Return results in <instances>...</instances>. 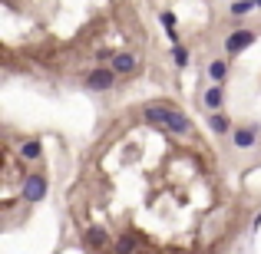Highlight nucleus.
Listing matches in <instances>:
<instances>
[{
  "label": "nucleus",
  "mask_w": 261,
  "mask_h": 254,
  "mask_svg": "<svg viewBox=\"0 0 261 254\" xmlns=\"http://www.w3.org/2000/svg\"><path fill=\"white\" fill-rule=\"evenodd\" d=\"M116 70V76H129V73H136V66H139V60H136V53H126V50H119L113 57V63H109Z\"/></svg>",
  "instance_id": "423d86ee"
},
{
  "label": "nucleus",
  "mask_w": 261,
  "mask_h": 254,
  "mask_svg": "<svg viewBox=\"0 0 261 254\" xmlns=\"http://www.w3.org/2000/svg\"><path fill=\"white\" fill-rule=\"evenodd\" d=\"M139 248V238L133 235V231H126L122 238H116V254H136Z\"/></svg>",
  "instance_id": "f8f14e48"
},
{
  "label": "nucleus",
  "mask_w": 261,
  "mask_h": 254,
  "mask_svg": "<svg viewBox=\"0 0 261 254\" xmlns=\"http://www.w3.org/2000/svg\"><path fill=\"white\" fill-rule=\"evenodd\" d=\"M86 248H93V251H106L109 244H113V235H109L102 224H93V228H86Z\"/></svg>",
  "instance_id": "39448f33"
},
{
  "label": "nucleus",
  "mask_w": 261,
  "mask_h": 254,
  "mask_svg": "<svg viewBox=\"0 0 261 254\" xmlns=\"http://www.w3.org/2000/svg\"><path fill=\"white\" fill-rule=\"evenodd\" d=\"M255 40H258L255 30H235V33L225 37V53H228V57H238V53H245Z\"/></svg>",
  "instance_id": "20e7f679"
},
{
  "label": "nucleus",
  "mask_w": 261,
  "mask_h": 254,
  "mask_svg": "<svg viewBox=\"0 0 261 254\" xmlns=\"http://www.w3.org/2000/svg\"><path fill=\"white\" fill-rule=\"evenodd\" d=\"M162 23H166L169 37H172V40H178V33H175V23H178V20H175V13H172V10H162Z\"/></svg>",
  "instance_id": "2eb2a0df"
},
{
  "label": "nucleus",
  "mask_w": 261,
  "mask_h": 254,
  "mask_svg": "<svg viewBox=\"0 0 261 254\" xmlns=\"http://www.w3.org/2000/svg\"><path fill=\"white\" fill-rule=\"evenodd\" d=\"M142 119H146L149 126H159V129H166V132H172V135H189L192 132V119L185 112H178L175 106H169V102H149V106H142Z\"/></svg>",
  "instance_id": "f257e3e1"
},
{
  "label": "nucleus",
  "mask_w": 261,
  "mask_h": 254,
  "mask_svg": "<svg viewBox=\"0 0 261 254\" xmlns=\"http://www.w3.org/2000/svg\"><path fill=\"white\" fill-rule=\"evenodd\" d=\"M208 129H212V135H228V132H235V129H231V119L225 112H212L208 116Z\"/></svg>",
  "instance_id": "1a4fd4ad"
},
{
  "label": "nucleus",
  "mask_w": 261,
  "mask_h": 254,
  "mask_svg": "<svg viewBox=\"0 0 261 254\" xmlns=\"http://www.w3.org/2000/svg\"><path fill=\"white\" fill-rule=\"evenodd\" d=\"M20 159H27V162H40V159H43V146H40V139H27L23 146H20Z\"/></svg>",
  "instance_id": "9d476101"
},
{
  "label": "nucleus",
  "mask_w": 261,
  "mask_h": 254,
  "mask_svg": "<svg viewBox=\"0 0 261 254\" xmlns=\"http://www.w3.org/2000/svg\"><path fill=\"white\" fill-rule=\"evenodd\" d=\"M46 191H50V185H46V175H40V172H33L20 182V195H23L27 205H40L46 198Z\"/></svg>",
  "instance_id": "f03ea898"
},
{
  "label": "nucleus",
  "mask_w": 261,
  "mask_h": 254,
  "mask_svg": "<svg viewBox=\"0 0 261 254\" xmlns=\"http://www.w3.org/2000/svg\"><path fill=\"white\" fill-rule=\"evenodd\" d=\"M172 60H175L178 70H185V66L192 63V50H189V46H182V43H175L172 46Z\"/></svg>",
  "instance_id": "ddd939ff"
},
{
  "label": "nucleus",
  "mask_w": 261,
  "mask_h": 254,
  "mask_svg": "<svg viewBox=\"0 0 261 254\" xmlns=\"http://www.w3.org/2000/svg\"><path fill=\"white\" fill-rule=\"evenodd\" d=\"M116 83H119V76H116L113 66H96V70L83 79V86L89 89V93H109Z\"/></svg>",
  "instance_id": "7ed1b4c3"
},
{
  "label": "nucleus",
  "mask_w": 261,
  "mask_h": 254,
  "mask_svg": "<svg viewBox=\"0 0 261 254\" xmlns=\"http://www.w3.org/2000/svg\"><path fill=\"white\" fill-rule=\"evenodd\" d=\"M251 10H255V0H231V7H228L231 17H245V13H251Z\"/></svg>",
  "instance_id": "4468645a"
},
{
  "label": "nucleus",
  "mask_w": 261,
  "mask_h": 254,
  "mask_svg": "<svg viewBox=\"0 0 261 254\" xmlns=\"http://www.w3.org/2000/svg\"><path fill=\"white\" fill-rule=\"evenodd\" d=\"M225 76H228V63H225V60H212V63H208V79H212V86H222Z\"/></svg>",
  "instance_id": "9b49d317"
},
{
  "label": "nucleus",
  "mask_w": 261,
  "mask_h": 254,
  "mask_svg": "<svg viewBox=\"0 0 261 254\" xmlns=\"http://www.w3.org/2000/svg\"><path fill=\"white\" fill-rule=\"evenodd\" d=\"M251 228H255V231H258V228H261V215H258V218H255V224H251Z\"/></svg>",
  "instance_id": "dca6fc26"
},
{
  "label": "nucleus",
  "mask_w": 261,
  "mask_h": 254,
  "mask_svg": "<svg viewBox=\"0 0 261 254\" xmlns=\"http://www.w3.org/2000/svg\"><path fill=\"white\" fill-rule=\"evenodd\" d=\"M202 106L208 109V116L212 112H222V106H225V89L222 86H208L202 93Z\"/></svg>",
  "instance_id": "0eeeda50"
},
{
  "label": "nucleus",
  "mask_w": 261,
  "mask_h": 254,
  "mask_svg": "<svg viewBox=\"0 0 261 254\" xmlns=\"http://www.w3.org/2000/svg\"><path fill=\"white\" fill-rule=\"evenodd\" d=\"M255 10H261V0H255Z\"/></svg>",
  "instance_id": "f3484780"
},
{
  "label": "nucleus",
  "mask_w": 261,
  "mask_h": 254,
  "mask_svg": "<svg viewBox=\"0 0 261 254\" xmlns=\"http://www.w3.org/2000/svg\"><path fill=\"white\" fill-rule=\"evenodd\" d=\"M231 142H235V149H251L258 142V126H238L231 132Z\"/></svg>",
  "instance_id": "6e6552de"
}]
</instances>
